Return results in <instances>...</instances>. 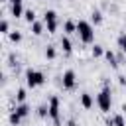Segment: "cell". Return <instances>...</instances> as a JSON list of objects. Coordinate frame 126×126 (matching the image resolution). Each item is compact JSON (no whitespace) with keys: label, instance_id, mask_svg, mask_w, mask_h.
I'll return each mask as SVG.
<instances>
[{"label":"cell","instance_id":"17","mask_svg":"<svg viewBox=\"0 0 126 126\" xmlns=\"http://www.w3.org/2000/svg\"><path fill=\"white\" fill-rule=\"evenodd\" d=\"M104 51H106V49H104L102 45H98V43H94V45L91 47V55H93L94 59H96V57H102V55H104Z\"/></svg>","mask_w":126,"mask_h":126},{"label":"cell","instance_id":"25","mask_svg":"<svg viewBox=\"0 0 126 126\" xmlns=\"http://www.w3.org/2000/svg\"><path fill=\"white\" fill-rule=\"evenodd\" d=\"M104 126H114V118H112V116L104 118Z\"/></svg>","mask_w":126,"mask_h":126},{"label":"cell","instance_id":"20","mask_svg":"<svg viewBox=\"0 0 126 126\" xmlns=\"http://www.w3.org/2000/svg\"><path fill=\"white\" fill-rule=\"evenodd\" d=\"M37 116L39 118H49V106L47 104H39L37 106Z\"/></svg>","mask_w":126,"mask_h":126},{"label":"cell","instance_id":"2","mask_svg":"<svg viewBox=\"0 0 126 126\" xmlns=\"http://www.w3.org/2000/svg\"><path fill=\"white\" fill-rule=\"evenodd\" d=\"M45 81H47V79H45V75H43L41 71H37V69H33V67L26 69V85H28L30 89H37V87H41Z\"/></svg>","mask_w":126,"mask_h":126},{"label":"cell","instance_id":"9","mask_svg":"<svg viewBox=\"0 0 126 126\" xmlns=\"http://www.w3.org/2000/svg\"><path fill=\"white\" fill-rule=\"evenodd\" d=\"M24 8H22V2H14V4H10V14H12V18H24Z\"/></svg>","mask_w":126,"mask_h":126},{"label":"cell","instance_id":"11","mask_svg":"<svg viewBox=\"0 0 126 126\" xmlns=\"http://www.w3.org/2000/svg\"><path fill=\"white\" fill-rule=\"evenodd\" d=\"M30 28H32V33H33V35H41V33L45 32V22H37V20H35V22L30 24Z\"/></svg>","mask_w":126,"mask_h":126},{"label":"cell","instance_id":"22","mask_svg":"<svg viewBox=\"0 0 126 126\" xmlns=\"http://www.w3.org/2000/svg\"><path fill=\"white\" fill-rule=\"evenodd\" d=\"M114 118V126H126V118H124V112H118L112 116Z\"/></svg>","mask_w":126,"mask_h":126},{"label":"cell","instance_id":"19","mask_svg":"<svg viewBox=\"0 0 126 126\" xmlns=\"http://www.w3.org/2000/svg\"><path fill=\"white\" fill-rule=\"evenodd\" d=\"M8 39H10L12 43H20V41H22V32H18V30L10 32V33H8Z\"/></svg>","mask_w":126,"mask_h":126},{"label":"cell","instance_id":"7","mask_svg":"<svg viewBox=\"0 0 126 126\" xmlns=\"http://www.w3.org/2000/svg\"><path fill=\"white\" fill-rule=\"evenodd\" d=\"M81 106L85 108V110H91L93 108V104H94V100H93V96H91V93H81Z\"/></svg>","mask_w":126,"mask_h":126},{"label":"cell","instance_id":"15","mask_svg":"<svg viewBox=\"0 0 126 126\" xmlns=\"http://www.w3.org/2000/svg\"><path fill=\"white\" fill-rule=\"evenodd\" d=\"M91 22H93L94 26H100V24H102V12L94 8V10L91 12Z\"/></svg>","mask_w":126,"mask_h":126},{"label":"cell","instance_id":"18","mask_svg":"<svg viewBox=\"0 0 126 126\" xmlns=\"http://www.w3.org/2000/svg\"><path fill=\"white\" fill-rule=\"evenodd\" d=\"M116 43H118V49L126 55V32H122L120 35H118V39H116Z\"/></svg>","mask_w":126,"mask_h":126},{"label":"cell","instance_id":"1","mask_svg":"<svg viewBox=\"0 0 126 126\" xmlns=\"http://www.w3.org/2000/svg\"><path fill=\"white\" fill-rule=\"evenodd\" d=\"M77 35H79V39L83 41V43H93L94 41V28H93V24L91 22H87V20H79L77 22Z\"/></svg>","mask_w":126,"mask_h":126},{"label":"cell","instance_id":"13","mask_svg":"<svg viewBox=\"0 0 126 126\" xmlns=\"http://www.w3.org/2000/svg\"><path fill=\"white\" fill-rule=\"evenodd\" d=\"M104 59L108 61V65H110L112 69H116V67H118V59H116V55H114V51H110V49H106V51H104Z\"/></svg>","mask_w":126,"mask_h":126},{"label":"cell","instance_id":"21","mask_svg":"<svg viewBox=\"0 0 126 126\" xmlns=\"http://www.w3.org/2000/svg\"><path fill=\"white\" fill-rule=\"evenodd\" d=\"M24 20H26L28 24H32V22H35V10H32V8H28V10L24 12Z\"/></svg>","mask_w":126,"mask_h":126},{"label":"cell","instance_id":"28","mask_svg":"<svg viewBox=\"0 0 126 126\" xmlns=\"http://www.w3.org/2000/svg\"><path fill=\"white\" fill-rule=\"evenodd\" d=\"M67 126H79V124H77L75 120H69V122H67Z\"/></svg>","mask_w":126,"mask_h":126},{"label":"cell","instance_id":"4","mask_svg":"<svg viewBox=\"0 0 126 126\" xmlns=\"http://www.w3.org/2000/svg\"><path fill=\"white\" fill-rule=\"evenodd\" d=\"M47 106H49V118L53 120V124L61 126V116H59V112H61V100H59V96L51 94L47 98Z\"/></svg>","mask_w":126,"mask_h":126},{"label":"cell","instance_id":"8","mask_svg":"<svg viewBox=\"0 0 126 126\" xmlns=\"http://www.w3.org/2000/svg\"><path fill=\"white\" fill-rule=\"evenodd\" d=\"M14 110H16V112H18L22 118H28V116H30V112H32V106H30L28 102H18Z\"/></svg>","mask_w":126,"mask_h":126},{"label":"cell","instance_id":"26","mask_svg":"<svg viewBox=\"0 0 126 126\" xmlns=\"http://www.w3.org/2000/svg\"><path fill=\"white\" fill-rule=\"evenodd\" d=\"M118 85H120V87L126 85V77H124V75H118Z\"/></svg>","mask_w":126,"mask_h":126},{"label":"cell","instance_id":"5","mask_svg":"<svg viewBox=\"0 0 126 126\" xmlns=\"http://www.w3.org/2000/svg\"><path fill=\"white\" fill-rule=\"evenodd\" d=\"M43 22H45L47 33H55V32H57L59 20H57V12H55V10H45V12H43Z\"/></svg>","mask_w":126,"mask_h":126},{"label":"cell","instance_id":"14","mask_svg":"<svg viewBox=\"0 0 126 126\" xmlns=\"http://www.w3.org/2000/svg\"><path fill=\"white\" fill-rule=\"evenodd\" d=\"M22 120H24V118H22L16 110H10V114H8V122H10L12 126H20V124H22Z\"/></svg>","mask_w":126,"mask_h":126},{"label":"cell","instance_id":"3","mask_svg":"<svg viewBox=\"0 0 126 126\" xmlns=\"http://www.w3.org/2000/svg\"><path fill=\"white\" fill-rule=\"evenodd\" d=\"M96 104H98L100 112H104V114H108V112H110L112 96H110V87H108V85H104V87H102V91L96 94Z\"/></svg>","mask_w":126,"mask_h":126},{"label":"cell","instance_id":"27","mask_svg":"<svg viewBox=\"0 0 126 126\" xmlns=\"http://www.w3.org/2000/svg\"><path fill=\"white\" fill-rule=\"evenodd\" d=\"M120 112H124V114H126V102H122V106H120Z\"/></svg>","mask_w":126,"mask_h":126},{"label":"cell","instance_id":"6","mask_svg":"<svg viewBox=\"0 0 126 126\" xmlns=\"http://www.w3.org/2000/svg\"><path fill=\"white\" fill-rule=\"evenodd\" d=\"M61 87H63L65 91H73V89L77 87V73H75L73 69H67V71L63 73V77H61Z\"/></svg>","mask_w":126,"mask_h":126},{"label":"cell","instance_id":"24","mask_svg":"<svg viewBox=\"0 0 126 126\" xmlns=\"http://www.w3.org/2000/svg\"><path fill=\"white\" fill-rule=\"evenodd\" d=\"M0 33H10V22L6 20V18H2V22H0Z\"/></svg>","mask_w":126,"mask_h":126},{"label":"cell","instance_id":"16","mask_svg":"<svg viewBox=\"0 0 126 126\" xmlns=\"http://www.w3.org/2000/svg\"><path fill=\"white\" fill-rule=\"evenodd\" d=\"M43 55H45V59H49V61H51V59H55V57H57V49H55V45H51V43H49V45H45Z\"/></svg>","mask_w":126,"mask_h":126},{"label":"cell","instance_id":"10","mask_svg":"<svg viewBox=\"0 0 126 126\" xmlns=\"http://www.w3.org/2000/svg\"><path fill=\"white\" fill-rule=\"evenodd\" d=\"M63 32H65V35L77 33V22H75V20H65V22H63Z\"/></svg>","mask_w":126,"mask_h":126},{"label":"cell","instance_id":"29","mask_svg":"<svg viewBox=\"0 0 126 126\" xmlns=\"http://www.w3.org/2000/svg\"><path fill=\"white\" fill-rule=\"evenodd\" d=\"M6 2H10V4H14V2H22V0H6Z\"/></svg>","mask_w":126,"mask_h":126},{"label":"cell","instance_id":"23","mask_svg":"<svg viewBox=\"0 0 126 126\" xmlns=\"http://www.w3.org/2000/svg\"><path fill=\"white\" fill-rule=\"evenodd\" d=\"M14 96H16V102H26V96H28V93H26V89H18Z\"/></svg>","mask_w":126,"mask_h":126},{"label":"cell","instance_id":"12","mask_svg":"<svg viewBox=\"0 0 126 126\" xmlns=\"http://www.w3.org/2000/svg\"><path fill=\"white\" fill-rule=\"evenodd\" d=\"M59 45H61L63 53H71V51H73V43H71L69 35H61V39H59Z\"/></svg>","mask_w":126,"mask_h":126}]
</instances>
